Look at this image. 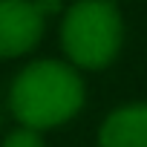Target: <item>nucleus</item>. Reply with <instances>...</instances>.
I'll use <instances>...</instances> for the list:
<instances>
[{
  "mask_svg": "<svg viewBox=\"0 0 147 147\" xmlns=\"http://www.w3.org/2000/svg\"><path fill=\"white\" fill-rule=\"evenodd\" d=\"M84 78L81 72L55 58H40L26 63L12 87H9V110L20 127H32L38 133L61 127L72 121L84 107Z\"/></svg>",
  "mask_w": 147,
  "mask_h": 147,
  "instance_id": "1",
  "label": "nucleus"
},
{
  "mask_svg": "<svg viewBox=\"0 0 147 147\" xmlns=\"http://www.w3.org/2000/svg\"><path fill=\"white\" fill-rule=\"evenodd\" d=\"M124 38L121 12L113 0H75L61 23V46L75 69H104L115 61Z\"/></svg>",
  "mask_w": 147,
  "mask_h": 147,
  "instance_id": "2",
  "label": "nucleus"
},
{
  "mask_svg": "<svg viewBox=\"0 0 147 147\" xmlns=\"http://www.w3.org/2000/svg\"><path fill=\"white\" fill-rule=\"evenodd\" d=\"M46 32L35 0H0V61L29 55Z\"/></svg>",
  "mask_w": 147,
  "mask_h": 147,
  "instance_id": "3",
  "label": "nucleus"
},
{
  "mask_svg": "<svg viewBox=\"0 0 147 147\" xmlns=\"http://www.w3.org/2000/svg\"><path fill=\"white\" fill-rule=\"evenodd\" d=\"M98 147H147V104L113 110L98 130Z\"/></svg>",
  "mask_w": 147,
  "mask_h": 147,
  "instance_id": "4",
  "label": "nucleus"
},
{
  "mask_svg": "<svg viewBox=\"0 0 147 147\" xmlns=\"http://www.w3.org/2000/svg\"><path fill=\"white\" fill-rule=\"evenodd\" d=\"M0 147H46V144H43V136H40L38 130H32V127H18V130L6 133V138H3Z\"/></svg>",
  "mask_w": 147,
  "mask_h": 147,
  "instance_id": "5",
  "label": "nucleus"
},
{
  "mask_svg": "<svg viewBox=\"0 0 147 147\" xmlns=\"http://www.w3.org/2000/svg\"><path fill=\"white\" fill-rule=\"evenodd\" d=\"M35 6H38V12L49 20L52 15H58V12H61V0H35Z\"/></svg>",
  "mask_w": 147,
  "mask_h": 147,
  "instance_id": "6",
  "label": "nucleus"
}]
</instances>
